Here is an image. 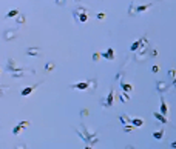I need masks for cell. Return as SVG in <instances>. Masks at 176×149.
I'll use <instances>...</instances> for the list:
<instances>
[{"label":"cell","mask_w":176,"mask_h":149,"mask_svg":"<svg viewBox=\"0 0 176 149\" xmlns=\"http://www.w3.org/2000/svg\"><path fill=\"white\" fill-rule=\"evenodd\" d=\"M81 129H82V132L76 129V134L79 135V138H81V140H84V141H87V143H90V144H96V143L99 141L97 135H96V134H93V132H90V131L87 129V126H85V125H81Z\"/></svg>","instance_id":"6da1fadb"},{"label":"cell","mask_w":176,"mask_h":149,"mask_svg":"<svg viewBox=\"0 0 176 149\" xmlns=\"http://www.w3.org/2000/svg\"><path fill=\"white\" fill-rule=\"evenodd\" d=\"M30 125H31V123H30L28 120H23V121H19L17 125H16V126L13 128V134H14V135H19V134H20V132L23 131V129H27V128H28Z\"/></svg>","instance_id":"7a4b0ae2"},{"label":"cell","mask_w":176,"mask_h":149,"mask_svg":"<svg viewBox=\"0 0 176 149\" xmlns=\"http://www.w3.org/2000/svg\"><path fill=\"white\" fill-rule=\"evenodd\" d=\"M114 100V91L113 89H110L108 91V95H107V100H104V103H102V106H105V108H111L113 106V102Z\"/></svg>","instance_id":"3957f363"},{"label":"cell","mask_w":176,"mask_h":149,"mask_svg":"<svg viewBox=\"0 0 176 149\" xmlns=\"http://www.w3.org/2000/svg\"><path fill=\"white\" fill-rule=\"evenodd\" d=\"M91 82H93V80H87V82H81V83H74V85H71V88H73V89H81V91H85V89H88V88H90Z\"/></svg>","instance_id":"277c9868"},{"label":"cell","mask_w":176,"mask_h":149,"mask_svg":"<svg viewBox=\"0 0 176 149\" xmlns=\"http://www.w3.org/2000/svg\"><path fill=\"white\" fill-rule=\"evenodd\" d=\"M168 88H170V85L167 83V82H162V80H158L156 82V91L158 92H165V91H168Z\"/></svg>","instance_id":"5b68a950"},{"label":"cell","mask_w":176,"mask_h":149,"mask_svg":"<svg viewBox=\"0 0 176 149\" xmlns=\"http://www.w3.org/2000/svg\"><path fill=\"white\" fill-rule=\"evenodd\" d=\"M76 12H79V14H81V15H77V17H79V20H81V23H85V22L88 20V15H87V12H88V11H87L85 8H82V6H81V8H77V11H76ZM77 17H76V19H77Z\"/></svg>","instance_id":"8992f818"},{"label":"cell","mask_w":176,"mask_h":149,"mask_svg":"<svg viewBox=\"0 0 176 149\" xmlns=\"http://www.w3.org/2000/svg\"><path fill=\"white\" fill-rule=\"evenodd\" d=\"M102 57L107 59V60H114V51H113V48H108L107 51L102 52Z\"/></svg>","instance_id":"52a82bcc"},{"label":"cell","mask_w":176,"mask_h":149,"mask_svg":"<svg viewBox=\"0 0 176 149\" xmlns=\"http://www.w3.org/2000/svg\"><path fill=\"white\" fill-rule=\"evenodd\" d=\"M39 54H40L39 48H28L27 49V56H30V57H37Z\"/></svg>","instance_id":"ba28073f"},{"label":"cell","mask_w":176,"mask_h":149,"mask_svg":"<svg viewBox=\"0 0 176 149\" xmlns=\"http://www.w3.org/2000/svg\"><path fill=\"white\" fill-rule=\"evenodd\" d=\"M161 114L164 115V117H167L168 115V106H167V103H165V100L161 97Z\"/></svg>","instance_id":"9c48e42d"},{"label":"cell","mask_w":176,"mask_h":149,"mask_svg":"<svg viewBox=\"0 0 176 149\" xmlns=\"http://www.w3.org/2000/svg\"><path fill=\"white\" fill-rule=\"evenodd\" d=\"M37 86H39V83H37V85H34V86H27V88H25V89L20 92V94H22V97H27V95H30V94H31V92H33V91H34Z\"/></svg>","instance_id":"30bf717a"},{"label":"cell","mask_w":176,"mask_h":149,"mask_svg":"<svg viewBox=\"0 0 176 149\" xmlns=\"http://www.w3.org/2000/svg\"><path fill=\"white\" fill-rule=\"evenodd\" d=\"M152 8V3H147V5H139V6H136V12L138 14H141V12H145L147 9H150Z\"/></svg>","instance_id":"8fae6325"},{"label":"cell","mask_w":176,"mask_h":149,"mask_svg":"<svg viewBox=\"0 0 176 149\" xmlns=\"http://www.w3.org/2000/svg\"><path fill=\"white\" fill-rule=\"evenodd\" d=\"M153 117H155L156 120H159V121L162 123V125H165V123L168 121V120H167V117H164L161 112H153Z\"/></svg>","instance_id":"7c38bea8"},{"label":"cell","mask_w":176,"mask_h":149,"mask_svg":"<svg viewBox=\"0 0 176 149\" xmlns=\"http://www.w3.org/2000/svg\"><path fill=\"white\" fill-rule=\"evenodd\" d=\"M16 36H17L16 31H6V32H5V40H6V42H11V40L16 39Z\"/></svg>","instance_id":"4fadbf2b"},{"label":"cell","mask_w":176,"mask_h":149,"mask_svg":"<svg viewBox=\"0 0 176 149\" xmlns=\"http://www.w3.org/2000/svg\"><path fill=\"white\" fill-rule=\"evenodd\" d=\"M119 120H120V123H122L124 126H128V123H131V120L125 115V114H120V115H119Z\"/></svg>","instance_id":"5bb4252c"},{"label":"cell","mask_w":176,"mask_h":149,"mask_svg":"<svg viewBox=\"0 0 176 149\" xmlns=\"http://www.w3.org/2000/svg\"><path fill=\"white\" fill-rule=\"evenodd\" d=\"M131 125H133L135 128L144 126V120H142V118H131Z\"/></svg>","instance_id":"9a60e30c"},{"label":"cell","mask_w":176,"mask_h":149,"mask_svg":"<svg viewBox=\"0 0 176 149\" xmlns=\"http://www.w3.org/2000/svg\"><path fill=\"white\" fill-rule=\"evenodd\" d=\"M120 89H122L124 92H131V91H133V85H127V83H122V82H120Z\"/></svg>","instance_id":"2e32d148"},{"label":"cell","mask_w":176,"mask_h":149,"mask_svg":"<svg viewBox=\"0 0 176 149\" xmlns=\"http://www.w3.org/2000/svg\"><path fill=\"white\" fill-rule=\"evenodd\" d=\"M162 137H164V128H161L159 131H155V132H153V138L162 140Z\"/></svg>","instance_id":"e0dca14e"},{"label":"cell","mask_w":176,"mask_h":149,"mask_svg":"<svg viewBox=\"0 0 176 149\" xmlns=\"http://www.w3.org/2000/svg\"><path fill=\"white\" fill-rule=\"evenodd\" d=\"M139 46H141V42H139V40H136V42H135V43L130 46V51H131V52H136Z\"/></svg>","instance_id":"ac0fdd59"},{"label":"cell","mask_w":176,"mask_h":149,"mask_svg":"<svg viewBox=\"0 0 176 149\" xmlns=\"http://www.w3.org/2000/svg\"><path fill=\"white\" fill-rule=\"evenodd\" d=\"M16 22H17V25H23L25 22H27V17H25L23 14H20L19 17H16Z\"/></svg>","instance_id":"d6986e66"},{"label":"cell","mask_w":176,"mask_h":149,"mask_svg":"<svg viewBox=\"0 0 176 149\" xmlns=\"http://www.w3.org/2000/svg\"><path fill=\"white\" fill-rule=\"evenodd\" d=\"M119 98H120V102H122V103H125V102H127L128 98H130V95H128V94H125V92H120V94H119Z\"/></svg>","instance_id":"ffe728a7"},{"label":"cell","mask_w":176,"mask_h":149,"mask_svg":"<svg viewBox=\"0 0 176 149\" xmlns=\"http://www.w3.org/2000/svg\"><path fill=\"white\" fill-rule=\"evenodd\" d=\"M16 15H17V17L20 15V14H19V9H11V11L6 14V17H8V19H11V17H16Z\"/></svg>","instance_id":"44dd1931"},{"label":"cell","mask_w":176,"mask_h":149,"mask_svg":"<svg viewBox=\"0 0 176 149\" xmlns=\"http://www.w3.org/2000/svg\"><path fill=\"white\" fill-rule=\"evenodd\" d=\"M54 68H56V65H54V62H48V63H46V66H45V69H46L48 72H49V71H53Z\"/></svg>","instance_id":"7402d4cb"},{"label":"cell","mask_w":176,"mask_h":149,"mask_svg":"<svg viewBox=\"0 0 176 149\" xmlns=\"http://www.w3.org/2000/svg\"><path fill=\"white\" fill-rule=\"evenodd\" d=\"M128 14L130 15H136L138 12H136V6L135 5H130V8H128Z\"/></svg>","instance_id":"603a6c76"},{"label":"cell","mask_w":176,"mask_h":149,"mask_svg":"<svg viewBox=\"0 0 176 149\" xmlns=\"http://www.w3.org/2000/svg\"><path fill=\"white\" fill-rule=\"evenodd\" d=\"M168 76L174 80V79H176V71H174V69H170V71H168Z\"/></svg>","instance_id":"cb8c5ba5"},{"label":"cell","mask_w":176,"mask_h":149,"mask_svg":"<svg viewBox=\"0 0 176 149\" xmlns=\"http://www.w3.org/2000/svg\"><path fill=\"white\" fill-rule=\"evenodd\" d=\"M133 129H135L133 125H131V126H130V125H128V126H124V131H125V132H131Z\"/></svg>","instance_id":"d4e9b609"},{"label":"cell","mask_w":176,"mask_h":149,"mask_svg":"<svg viewBox=\"0 0 176 149\" xmlns=\"http://www.w3.org/2000/svg\"><path fill=\"white\" fill-rule=\"evenodd\" d=\"M99 20H104L105 19V12H97V15H96Z\"/></svg>","instance_id":"484cf974"},{"label":"cell","mask_w":176,"mask_h":149,"mask_svg":"<svg viewBox=\"0 0 176 149\" xmlns=\"http://www.w3.org/2000/svg\"><path fill=\"white\" fill-rule=\"evenodd\" d=\"M100 56H102V54H99V52H94V54H93V60H99V59H100Z\"/></svg>","instance_id":"4316f807"},{"label":"cell","mask_w":176,"mask_h":149,"mask_svg":"<svg viewBox=\"0 0 176 149\" xmlns=\"http://www.w3.org/2000/svg\"><path fill=\"white\" fill-rule=\"evenodd\" d=\"M152 72H155V74H156V72H159V66H158V65L152 66Z\"/></svg>","instance_id":"83f0119b"},{"label":"cell","mask_w":176,"mask_h":149,"mask_svg":"<svg viewBox=\"0 0 176 149\" xmlns=\"http://www.w3.org/2000/svg\"><path fill=\"white\" fill-rule=\"evenodd\" d=\"M152 56H155V57L158 56V51H156V49H153V51H152Z\"/></svg>","instance_id":"f1b7e54d"},{"label":"cell","mask_w":176,"mask_h":149,"mask_svg":"<svg viewBox=\"0 0 176 149\" xmlns=\"http://www.w3.org/2000/svg\"><path fill=\"white\" fill-rule=\"evenodd\" d=\"M87 112H88V111H87V109H84V111H82V114H81V115H82V117H85V115H87Z\"/></svg>","instance_id":"f546056e"},{"label":"cell","mask_w":176,"mask_h":149,"mask_svg":"<svg viewBox=\"0 0 176 149\" xmlns=\"http://www.w3.org/2000/svg\"><path fill=\"white\" fill-rule=\"evenodd\" d=\"M171 147H176V140H174V141L171 143Z\"/></svg>","instance_id":"4dcf8cb0"},{"label":"cell","mask_w":176,"mask_h":149,"mask_svg":"<svg viewBox=\"0 0 176 149\" xmlns=\"http://www.w3.org/2000/svg\"><path fill=\"white\" fill-rule=\"evenodd\" d=\"M84 149H93V147H91V146H85Z\"/></svg>","instance_id":"1f68e13d"},{"label":"cell","mask_w":176,"mask_h":149,"mask_svg":"<svg viewBox=\"0 0 176 149\" xmlns=\"http://www.w3.org/2000/svg\"><path fill=\"white\" fill-rule=\"evenodd\" d=\"M173 86H174V88H176V79H174V80H173Z\"/></svg>","instance_id":"d6a6232c"},{"label":"cell","mask_w":176,"mask_h":149,"mask_svg":"<svg viewBox=\"0 0 176 149\" xmlns=\"http://www.w3.org/2000/svg\"><path fill=\"white\" fill-rule=\"evenodd\" d=\"M14 149H23V147H22V146H20V147H19V146H17V147H14Z\"/></svg>","instance_id":"836d02e7"},{"label":"cell","mask_w":176,"mask_h":149,"mask_svg":"<svg viewBox=\"0 0 176 149\" xmlns=\"http://www.w3.org/2000/svg\"><path fill=\"white\" fill-rule=\"evenodd\" d=\"M127 149H133V147H127Z\"/></svg>","instance_id":"e575fe53"}]
</instances>
